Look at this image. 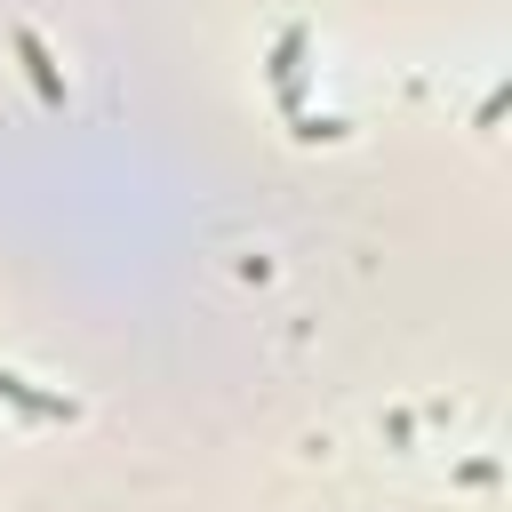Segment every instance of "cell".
Segmentation results:
<instances>
[{"label":"cell","mask_w":512,"mask_h":512,"mask_svg":"<svg viewBox=\"0 0 512 512\" xmlns=\"http://www.w3.org/2000/svg\"><path fill=\"white\" fill-rule=\"evenodd\" d=\"M8 48H16V64H24V80H32V96H40L48 112H64V104H72V88H64V72H56V56H48V40H40L32 24H8Z\"/></svg>","instance_id":"2"},{"label":"cell","mask_w":512,"mask_h":512,"mask_svg":"<svg viewBox=\"0 0 512 512\" xmlns=\"http://www.w3.org/2000/svg\"><path fill=\"white\" fill-rule=\"evenodd\" d=\"M0 400H8L24 424H72V416H80V400L40 392V384H32V376H16V368H0Z\"/></svg>","instance_id":"3"},{"label":"cell","mask_w":512,"mask_h":512,"mask_svg":"<svg viewBox=\"0 0 512 512\" xmlns=\"http://www.w3.org/2000/svg\"><path fill=\"white\" fill-rule=\"evenodd\" d=\"M304 48H312V32L304 24H280L272 32V56H264V80H272V96H280L288 120L304 112Z\"/></svg>","instance_id":"1"}]
</instances>
